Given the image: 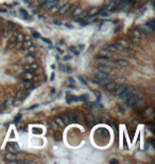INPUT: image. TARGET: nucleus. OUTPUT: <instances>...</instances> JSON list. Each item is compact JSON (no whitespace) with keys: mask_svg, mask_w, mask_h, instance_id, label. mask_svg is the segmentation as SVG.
<instances>
[{"mask_svg":"<svg viewBox=\"0 0 155 164\" xmlns=\"http://www.w3.org/2000/svg\"><path fill=\"white\" fill-rule=\"evenodd\" d=\"M48 124H49V126H50L51 128H54V129H57V128H58V126H57V124L55 123V121L50 119V121L48 122Z\"/></svg>","mask_w":155,"mask_h":164,"instance_id":"7c9ffc66","label":"nucleus"},{"mask_svg":"<svg viewBox=\"0 0 155 164\" xmlns=\"http://www.w3.org/2000/svg\"><path fill=\"white\" fill-rule=\"evenodd\" d=\"M139 99V96L137 95V94H132L128 99H127V103L129 105V106H135V103H136V101Z\"/></svg>","mask_w":155,"mask_h":164,"instance_id":"f03ea898","label":"nucleus"},{"mask_svg":"<svg viewBox=\"0 0 155 164\" xmlns=\"http://www.w3.org/2000/svg\"><path fill=\"white\" fill-rule=\"evenodd\" d=\"M114 47L116 48V50H122V51H126V48L123 47L122 45H119V44H114Z\"/></svg>","mask_w":155,"mask_h":164,"instance_id":"473e14b6","label":"nucleus"},{"mask_svg":"<svg viewBox=\"0 0 155 164\" xmlns=\"http://www.w3.org/2000/svg\"><path fill=\"white\" fill-rule=\"evenodd\" d=\"M118 110H119L121 113H124V108H123L122 106H119V107H118Z\"/></svg>","mask_w":155,"mask_h":164,"instance_id":"c03bdc74","label":"nucleus"},{"mask_svg":"<svg viewBox=\"0 0 155 164\" xmlns=\"http://www.w3.org/2000/svg\"><path fill=\"white\" fill-rule=\"evenodd\" d=\"M96 76H97L98 78H100V79H103V78L108 77V74H106V73H103V72H101V70L96 69Z\"/></svg>","mask_w":155,"mask_h":164,"instance_id":"dca6fc26","label":"nucleus"},{"mask_svg":"<svg viewBox=\"0 0 155 164\" xmlns=\"http://www.w3.org/2000/svg\"><path fill=\"white\" fill-rule=\"evenodd\" d=\"M62 119L64 121L65 125H68V124H70V121H69V118H68V116H67V114H64V115L62 116Z\"/></svg>","mask_w":155,"mask_h":164,"instance_id":"f704fd0d","label":"nucleus"},{"mask_svg":"<svg viewBox=\"0 0 155 164\" xmlns=\"http://www.w3.org/2000/svg\"><path fill=\"white\" fill-rule=\"evenodd\" d=\"M67 116H68V118H69V121H70V124H72V123H76V117H75V113L74 112H68L67 113Z\"/></svg>","mask_w":155,"mask_h":164,"instance_id":"ddd939ff","label":"nucleus"},{"mask_svg":"<svg viewBox=\"0 0 155 164\" xmlns=\"http://www.w3.org/2000/svg\"><path fill=\"white\" fill-rule=\"evenodd\" d=\"M53 24L54 25H57V26H62V23L58 21V20H53Z\"/></svg>","mask_w":155,"mask_h":164,"instance_id":"49530a36","label":"nucleus"},{"mask_svg":"<svg viewBox=\"0 0 155 164\" xmlns=\"http://www.w3.org/2000/svg\"><path fill=\"white\" fill-rule=\"evenodd\" d=\"M10 158H11V160H13V159L16 158V156H15L14 152H9V154L7 155V159H10ZM8 161H9V160H8Z\"/></svg>","mask_w":155,"mask_h":164,"instance_id":"4c0bfd02","label":"nucleus"},{"mask_svg":"<svg viewBox=\"0 0 155 164\" xmlns=\"http://www.w3.org/2000/svg\"><path fill=\"white\" fill-rule=\"evenodd\" d=\"M16 41H17V40H16V37H15V36H11V39H10L9 42H8V45H9L8 49L12 48V47L14 46V44H15V42H16Z\"/></svg>","mask_w":155,"mask_h":164,"instance_id":"412c9836","label":"nucleus"},{"mask_svg":"<svg viewBox=\"0 0 155 164\" xmlns=\"http://www.w3.org/2000/svg\"><path fill=\"white\" fill-rule=\"evenodd\" d=\"M68 81L70 82V83H72V84L74 83V80H73V78H68Z\"/></svg>","mask_w":155,"mask_h":164,"instance_id":"09e8293b","label":"nucleus"},{"mask_svg":"<svg viewBox=\"0 0 155 164\" xmlns=\"http://www.w3.org/2000/svg\"><path fill=\"white\" fill-rule=\"evenodd\" d=\"M43 42H45V43H47L48 45H51V42L48 40V39H43Z\"/></svg>","mask_w":155,"mask_h":164,"instance_id":"a18cd8bd","label":"nucleus"},{"mask_svg":"<svg viewBox=\"0 0 155 164\" xmlns=\"http://www.w3.org/2000/svg\"><path fill=\"white\" fill-rule=\"evenodd\" d=\"M15 36H16V40L17 41H20V42H22L23 39H25V35L22 33H20V32H17V33L15 34Z\"/></svg>","mask_w":155,"mask_h":164,"instance_id":"c756f323","label":"nucleus"},{"mask_svg":"<svg viewBox=\"0 0 155 164\" xmlns=\"http://www.w3.org/2000/svg\"><path fill=\"white\" fill-rule=\"evenodd\" d=\"M23 78H25V79H28V80L32 79V78H33V72H31V70H26V72H23Z\"/></svg>","mask_w":155,"mask_h":164,"instance_id":"a211bd4d","label":"nucleus"},{"mask_svg":"<svg viewBox=\"0 0 155 164\" xmlns=\"http://www.w3.org/2000/svg\"><path fill=\"white\" fill-rule=\"evenodd\" d=\"M69 7H70V4H69V3H66V4H64V6H62L61 8H58V13H59L61 15L66 14V13L68 12Z\"/></svg>","mask_w":155,"mask_h":164,"instance_id":"0eeeda50","label":"nucleus"},{"mask_svg":"<svg viewBox=\"0 0 155 164\" xmlns=\"http://www.w3.org/2000/svg\"><path fill=\"white\" fill-rule=\"evenodd\" d=\"M139 30H140V32L142 34H148V33H150V32L152 31L147 25H144V26H139V27H137Z\"/></svg>","mask_w":155,"mask_h":164,"instance_id":"6e6552de","label":"nucleus"},{"mask_svg":"<svg viewBox=\"0 0 155 164\" xmlns=\"http://www.w3.org/2000/svg\"><path fill=\"white\" fill-rule=\"evenodd\" d=\"M82 12H83L82 8H76V7H75V8L73 9V11L71 12V14H72L73 16H78V15H81Z\"/></svg>","mask_w":155,"mask_h":164,"instance_id":"6ab92c4d","label":"nucleus"},{"mask_svg":"<svg viewBox=\"0 0 155 164\" xmlns=\"http://www.w3.org/2000/svg\"><path fill=\"white\" fill-rule=\"evenodd\" d=\"M34 60H35L34 52H29L28 56L25 58V61H26L27 63H32V62H34Z\"/></svg>","mask_w":155,"mask_h":164,"instance_id":"9b49d317","label":"nucleus"},{"mask_svg":"<svg viewBox=\"0 0 155 164\" xmlns=\"http://www.w3.org/2000/svg\"><path fill=\"white\" fill-rule=\"evenodd\" d=\"M131 35L133 36H136V37H139V39H141L142 37V33L140 32V30H139L138 28H135L131 31Z\"/></svg>","mask_w":155,"mask_h":164,"instance_id":"1a4fd4ad","label":"nucleus"},{"mask_svg":"<svg viewBox=\"0 0 155 164\" xmlns=\"http://www.w3.org/2000/svg\"><path fill=\"white\" fill-rule=\"evenodd\" d=\"M8 149L11 151V152H16L18 150V144L17 143H9L8 144Z\"/></svg>","mask_w":155,"mask_h":164,"instance_id":"20e7f679","label":"nucleus"},{"mask_svg":"<svg viewBox=\"0 0 155 164\" xmlns=\"http://www.w3.org/2000/svg\"><path fill=\"white\" fill-rule=\"evenodd\" d=\"M31 45H33V43L32 42H31L30 40H26L25 42H22V48H29Z\"/></svg>","mask_w":155,"mask_h":164,"instance_id":"a878e982","label":"nucleus"},{"mask_svg":"<svg viewBox=\"0 0 155 164\" xmlns=\"http://www.w3.org/2000/svg\"><path fill=\"white\" fill-rule=\"evenodd\" d=\"M22 81H23V84H25L26 88H29L30 90H33V89H34L32 82H31L30 80H28V79H22Z\"/></svg>","mask_w":155,"mask_h":164,"instance_id":"f3484780","label":"nucleus"},{"mask_svg":"<svg viewBox=\"0 0 155 164\" xmlns=\"http://www.w3.org/2000/svg\"><path fill=\"white\" fill-rule=\"evenodd\" d=\"M20 118H21V114L19 113V114H18V115H17L16 117H15V118H14V123H17L18 121H20Z\"/></svg>","mask_w":155,"mask_h":164,"instance_id":"79ce46f5","label":"nucleus"},{"mask_svg":"<svg viewBox=\"0 0 155 164\" xmlns=\"http://www.w3.org/2000/svg\"><path fill=\"white\" fill-rule=\"evenodd\" d=\"M19 13H20V14L23 16V18H25V19H27V20H28V19H31V17H30V16L28 15V13H27V12H26L23 9H20V10H19Z\"/></svg>","mask_w":155,"mask_h":164,"instance_id":"bb28decb","label":"nucleus"},{"mask_svg":"<svg viewBox=\"0 0 155 164\" xmlns=\"http://www.w3.org/2000/svg\"><path fill=\"white\" fill-rule=\"evenodd\" d=\"M117 62H118L120 65H122V66H129V62L126 61V60H118Z\"/></svg>","mask_w":155,"mask_h":164,"instance_id":"c9c22d12","label":"nucleus"},{"mask_svg":"<svg viewBox=\"0 0 155 164\" xmlns=\"http://www.w3.org/2000/svg\"><path fill=\"white\" fill-rule=\"evenodd\" d=\"M73 53H74L75 56H79V54H80V51H79V50H76V49H75V50L73 51Z\"/></svg>","mask_w":155,"mask_h":164,"instance_id":"3c124183","label":"nucleus"},{"mask_svg":"<svg viewBox=\"0 0 155 164\" xmlns=\"http://www.w3.org/2000/svg\"><path fill=\"white\" fill-rule=\"evenodd\" d=\"M1 107H2V101L0 100V109H1Z\"/></svg>","mask_w":155,"mask_h":164,"instance_id":"bf43d9fd","label":"nucleus"},{"mask_svg":"<svg viewBox=\"0 0 155 164\" xmlns=\"http://www.w3.org/2000/svg\"><path fill=\"white\" fill-rule=\"evenodd\" d=\"M100 53H102V54H104V56H107V57H110V56H112L113 52L110 50V49L104 48V49H102V50L100 51Z\"/></svg>","mask_w":155,"mask_h":164,"instance_id":"5701e85b","label":"nucleus"},{"mask_svg":"<svg viewBox=\"0 0 155 164\" xmlns=\"http://www.w3.org/2000/svg\"><path fill=\"white\" fill-rule=\"evenodd\" d=\"M118 3H119V0H117V1H115V2H112V3H108V4H110V6H108L107 7V11H112V10H114L117 6H118Z\"/></svg>","mask_w":155,"mask_h":164,"instance_id":"aec40b11","label":"nucleus"},{"mask_svg":"<svg viewBox=\"0 0 155 164\" xmlns=\"http://www.w3.org/2000/svg\"><path fill=\"white\" fill-rule=\"evenodd\" d=\"M111 163H118V161L115 160V159H113V160H111Z\"/></svg>","mask_w":155,"mask_h":164,"instance_id":"4d7b16f0","label":"nucleus"},{"mask_svg":"<svg viewBox=\"0 0 155 164\" xmlns=\"http://www.w3.org/2000/svg\"><path fill=\"white\" fill-rule=\"evenodd\" d=\"M69 50H70V51H72V52H73V51H74V50H75V47H74V46H71V47H70V48H69Z\"/></svg>","mask_w":155,"mask_h":164,"instance_id":"8fccbe9b","label":"nucleus"},{"mask_svg":"<svg viewBox=\"0 0 155 164\" xmlns=\"http://www.w3.org/2000/svg\"><path fill=\"white\" fill-rule=\"evenodd\" d=\"M66 100H67V102H68V103H71L72 101L78 100V98H75L73 95H69V94H67V98H66Z\"/></svg>","mask_w":155,"mask_h":164,"instance_id":"393cba45","label":"nucleus"},{"mask_svg":"<svg viewBox=\"0 0 155 164\" xmlns=\"http://www.w3.org/2000/svg\"><path fill=\"white\" fill-rule=\"evenodd\" d=\"M22 101V99H20V98H15V99L13 100V105L14 106H19V103Z\"/></svg>","mask_w":155,"mask_h":164,"instance_id":"e433bc0d","label":"nucleus"},{"mask_svg":"<svg viewBox=\"0 0 155 164\" xmlns=\"http://www.w3.org/2000/svg\"><path fill=\"white\" fill-rule=\"evenodd\" d=\"M53 139H54L56 142L62 141V139H63V135H62V132H59V131H54V132H53Z\"/></svg>","mask_w":155,"mask_h":164,"instance_id":"4468645a","label":"nucleus"},{"mask_svg":"<svg viewBox=\"0 0 155 164\" xmlns=\"http://www.w3.org/2000/svg\"><path fill=\"white\" fill-rule=\"evenodd\" d=\"M75 117H76V123H80V124H84L85 122V117L84 115L82 114V112H76L75 113Z\"/></svg>","mask_w":155,"mask_h":164,"instance_id":"423d86ee","label":"nucleus"},{"mask_svg":"<svg viewBox=\"0 0 155 164\" xmlns=\"http://www.w3.org/2000/svg\"><path fill=\"white\" fill-rule=\"evenodd\" d=\"M37 107H38V105H34L33 107H31V108H30V110H33V109H35V108H37Z\"/></svg>","mask_w":155,"mask_h":164,"instance_id":"5fc2aeb1","label":"nucleus"},{"mask_svg":"<svg viewBox=\"0 0 155 164\" xmlns=\"http://www.w3.org/2000/svg\"><path fill=\"white\" fill-rule=\"evenodd\" d=\"M79 48L81 49V50H83V49L85 48V46H84V45H80V46H79Z\"/></svg>","mask_w":155,"mask_h":164,"instance_id":"6e6d98bb","label":"nucleus"},{"mask_svg":"<svg viewBox=\"0 0 155 164\" xmlns=\"http://www.w3.org/2000/svg\"><path fill=\"white\" fill-rule=\"evenodd\" d=\"M121 29H122V27H121V26H118V27H117V29H116L114 32H115V33H117V32H119Z\"/></svg>","mask_w":155,"mask_h":164,"instance_id":"de8ad7c7","label":"nucleus"},{"mask_svg":"<svg viewBox=\"0 0 155 164\" xmlns=\"http://www.w3.org/2000/svg\"><path fill=\"white\" fill-rule=\"evenodd\" d=\"M13 103V99H12V98H10V99H8L7 101H5V103H4V106L3 107H1V109L2 110H7L11 105Z\"/></svg>","mask_w":155,"mask_h":164,"instance_id":"b1692460","label":"nucleus"},{"mask_svg":"<svg viewBox=\"0 0 155 164\" xmlns=\"http://www.w3.org/2000/svg\"><path fill=\"white\" fill-rule=\"evenodd\" d=\"M28 93H29V92H27L26 90H19V91H17V93H16V98H20V99H23V98L28 95Z\"/></svg>","mask_w":155,"mask_h":164,"instance_id":"9d476101","label":"nucleus"},{"mask_svg":"<svg viewBox=\"0 0 155 164\" xmlns=\"http://www.w3.org/2000/svg\"><path fill=\"white\" fill-rule=\"evenodd\" d=\"M87 95H82L80 98H78V100H83V101H85V100H87Z\"/></svg>","mask_w":155,"mask_h":164,"instance_id":"ea45409f","label":"nucleus"},{"mask_svg":"<svg viewBox=\"0 0 155 164\" xmlns=\"http://www.w3.org/2000/svg\"><path fill=\"white\" fill-rule=\"evenodd\" d=\"M66 27H67V28H69V29H72V28H73L71 25H66Z\"/></svg>","mask_w":155,"mask_h":164,"instance_id":"13d9d810","label":"nucleus"},{"mask_svg":"<svg viewBox=\"0 0 155 164\" xmlns=\"http://www.w3.org/2000/svg\"><path fill=\"white\" fill-rule=\"evenodd\" d=\"M100 11H99V8H92V9H90L88 12H87V14H88V17L86 16V18H92V17H95V16L99 13Z\"/></svg>","mask_w":155,"mask_h":164,"instance_id":"7ed1b4c3","label":"nucleus"},{"mask_svg":"<svg viewBox=\"0 0 155 164\" xmlns=\"http://www.w3.org/2000/svg\"><path fill=\"white\" fill-rule=\"evenodd\" d=\"M130 40H131V42H133L134 44H139V43H140V40H141V39H139V37H136V36L131 35V36H130Z\"/></svg>","mask_w":155,"mask_h":164,"instance_id":"c85d7f7f","label":"nucleus"},{"mask_svg":"<svg viewBox=\"0 0 155 164\" xmlns=\"http://www.w3.org/2000/svg\"><path fill=\"white\" fill-rule=\"evenodd\" d=\"M54 121H55V123L57 124V126H58V127H65V126H66V125H65V123H64V121L62 119V117H56Z\"/></svg>","mask_w":155,"mask_h":164,"instance_id":"4be33fe9","label":"nucleus"},{"mask_svg":"<svg viewBox=\"0 0 155 164\" xmlns=\"http://www.w3.org/2000/svg\"><path fill=\"white\" fill-rule=\"evenodd\" d=\"M118 85V83L117 82H114V81H110L108 83H106L105 84V89L107 90V91H111V90H113V89H115L116 86Z\"/></svg>","mask_w":155,"mask_h":164,"instance_id":"f8f14e48","label":"nucleus"},{"mask_svg":"<svg viewBox=\"0 0 155 164\" xmlns=\"http://www.w3.org/2000/svg\"><path fill=\"white\" fill-rule=\"evenodd\" d=\"M30 66H31V68H32V69H36L38 67V65H37V63L32 62V63H30Z\"/></svg>","mask_w":155,"mask_h":164,"instance_id":"58836bf2","label":"nucleus"},{"mask_svg":"<svg viewBox=\"0 0 155 164\" xmlns=\"http://www.w3.org/2000/svg\"><path fill=\"white\" fill-rule=\"evenodd\" d=\"M13 47H15V48L17 49V50H20V49L22 48V42H20V41H16Z\"/></svg>","mask_w":155,"mask_h":164,"instance_id":"cd10ccee","label":"nucleus"},{"mask_svg":"<svg viewBox=\"0 0 155 164\" xmlns=\"http://www.w3.org/2000/svg\"><path fill=\"white\" fill-rule=\"evenodd\" d=\"M105 48H107V49H110L111 51H116V48L114 47V45H110V46H106Z\"/></svg>","mask_w":155,"mask_h":164,"instance_id":"a19ab883","label":"nucleus"},{"mask_svg":"<svg viewBox=\"0 0 155 164\" xmlns=\"http://www.w3.org/2000/svg\"><path fill=\"white\" fill-rule=\"evenodd\" d=\"M126 89H127V86H126L124 84H120V85L118 84L115 89L111 90V93H112L113 95H120V94H121L123 91H124Z\"/></svg>","mask_w":155,"mask_h":164,"instance_id":"f257e3e1","label":"nucleus"},{"mask_svg":"<svg viewBox=\"0 0 155 164\" xmlns=\"http://www.w3.org/2000/svg\"><path fill=\"white\" fill-rule=\"evenodd\" d=\"M33 36L36 37V39H39L40 37V34L38 33V32H33Z\"/></svg>","mask_w":155,"mask_h":164,"instance_id":"37998d69","label":"nucleus"},{"mask_svg":"<svg viewBox=\"0 0 155 164\" xmlns=\"http://www.w3.org/2000/svg\"><path fill=\"white\" fill-rule=\"evenodd\" d=\"M80 80H81V82H82V83H83V84H85V85L87 84V83H86V82H85V81L83 80V78H82V77H80Z\"/></svg>","mask_w":155,"mask_h":164,"instance_id":"864d4df0","label":"nucleus"},{"mask_svg":"<svg viewBox=\"0 0 155 164\" xmlns=\"http://www.w3.org/2000/svg\"><path fill=\"white\" fill-rule=\"evenodd\" d=\"M96 59L101 60V61H106V60H110V57L104 56V54H101V56H97V57H96Z\"/></svg>","mask_w":155,"mask_h":164,"instance_id":"2f4dec72","label":"nucleus"},{"mask_svg":"<svg viewBox=\"0 0 155 164\" xmlns=\"http://www.w3.org/2000/svg\"><path fill=\"white\" fill-rule=\"evenodd\" d=\"M2 35H3L4 39H9V37L12 36V31L10 29H8V28H4L3 32H2Z\"/></svg>","mask_w":155,"mask_h":164,"instance_id":"2eb2a0df","label":"nucleus"},{"mask_svg":"<svg viewBox=\"0 0 155 164\" xmlns=\"http://www.w3.org/2000/svg\"><path fill=\"white\" fill-rule=\"evenodd\" d=\"M154 23H155V21H154V19H152V20L148 21L146 25H147V26H148V27H149V28H150V29L153 31V30H154V28H155V27H154Z\"/></svg>","mask_w":155,"mask_h":164,"instance_id":"72a5a7b5","label":"nucleus"},{"mask_svg":"<svg viewBox=\"0 0 155 164\" xmlns=\"http://www.w3.org/2000/svg\"><path fill=\"white\" fill-rule=\"evenodd\" d=\"M70 59H71V57H70V56H66V57L64 58V60H65V61H68V60H70Z\"/></svg>","mask_w":155,"mask_h":164,"instance_id":"603ef678","label":"nucleus"},{"mask_svg":"<svg viewBox=\"0 0 155 164\" xmlns=\"http://www.w3.org/2000/svg\"><path fill=\"white\" fill-rule=\"evenodd\" d=\"M98 70H101V72H103V73H106V74H110L111 72H112V68H111V66H108V65H105V64H103V65H100V66H98V68H97Z\"/></svg>","mask_w":155,"mask_h":164,"instance_id":"39448f33","label":"nucleus"}]
</instances>
